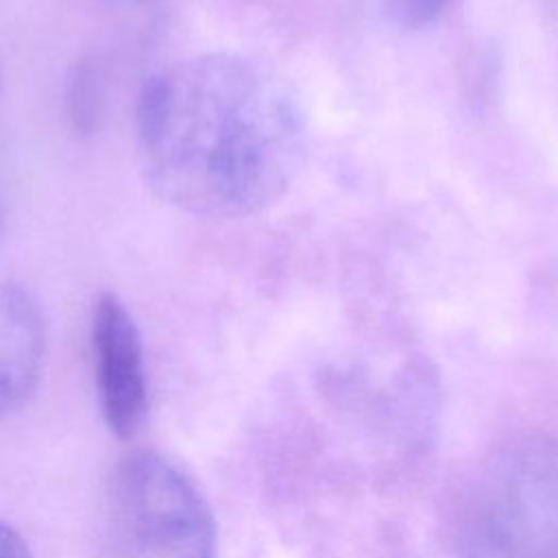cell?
<instances>
[{
  "label": "cell",
  "instance_id": "obj_10",
  "mask_svg": "<svg viewBox=\"0 0 558 558\" xmlns=\"http://www.w3.org/2000/svg\"><path fill=\"white\" fill-rule=\"evenodd\" d=\"M0 227H2V211H0Z\"/></svg>",
  "mask_w": 558,
  "mask_h": 558
},
{
  "label": "cell",
  "instance_id": "obj_1",
  "mask_svg": "<svg viewBox=\"0 0 558 558\" xmlns=\"http://www.w3.org/2000/svg\"><path fill=\"white\" fill-rule=\"evenodd\" d=\"M135 135L148 187L183 214L244 218L275 205L305 157V124L286 83L235 52L183 59L148 76Z\"/></svg>",
  "mask_w": 558,
  "mask_h": 558
},
{
  "label": "cell",
  "instance_id": "obj_7",
  "mask_svg": "<svg viewBox=\"0 0 558 558\" xmlns=\"http://www.w3.org/2000/svg\"><path fill=\"white\" fill-rule=\"evenodd\" d=\"M368 4L384 20L401 28H423L434 24L451 0H368Z\"/></svg>",
  "mask_w": 558,
  "mask_h": 558
},
{
  "label": "cell",
  "instance_id": "obj_8",
  "mask_svg": "<svg viewBox=\"0 0 558 558\" xmlns=\"http://www.w3.org/2000/svg\"><path fill=\"white\" fill-rule=\"evenodd\" d=\"M0 558H35L26 538L7 521L0 519Z\"/></svg>",
  "mask_w": 558,
  "mask_h": 558
},
{
  "label": "cell",
  "instance_id": "obj_9",
  "mask_svg": "<svg viewBox=\"0 0 558 558\" xmlns=\"http://www.w3.org/2000/svg\"><path fill=\"white\" fill-rule=\"evenodd\" d=\"M111 2H118V4H129V7H137V4H146L150 0H111Z\"/></svg>",
  "mask_w": 558,
  "mask_h": 558
},
{
  "label": "cell",
  "instance_id": "obj_6",
  "mask_svg": "<svg viewBox=\"0 0 558 558\" xmlns=\"http://www.w3.org/2000/svg\"><path fill=\"white\" fill-rule=\"evenodd\" d=\"M65 116L70 126L81 133H94L102 122L105 109V83L96 61L83 59L72 65L65 78Z\"/></svg>",
  "mask_w": 558,
  "mask_h": 558
},
{
  "label": "cell",
  "instance_id": "obj_4",
  "mask_svg": "<svg viewBox=\"0 0 558 558\" xmlns=\"http://www.w3.org/2000/svg\"><path fill=\"white\" fill-rule=\"evenodd\" d=\"M89 338L102 421L116 438L126 440L146 421L148 379L140 327L118 294L96 296Z\"/></svg>",
  "mask_w": 558,
  "mask_h": 558
},
{
  "label": "cell",
  "instance_id": "obj_2",
  "mask_svg": "<svg viewBox=\"0 0 558 558\" xmlns=\"http://www.w3.org/2000/svg\"><path fill=\"white\" fill-rule=\"evenodd\" d=\"M456 558H558V434L497 442L453 499Z\"/></svg>",
  "mask_w": 558,
  "mask_h": 558
},
{
  "label": "cell",
  "instance_id": "obj_3",
  "mask_svg": "<svg viewBox=\"0 0 558 558\" xmlns=\"http://www.w3.org/2000/svg\"><path fill=\"white\" fill-rule=\"evenodd\" d=\"M105 558H218L209 501L168 453L135 449L116 464L105 497Z\"/></svg>",
  "mask_w": 558,
  "mask_h": 558
},
{
  "label": "cell",
  "instance_id": "obj_5",
  "mask_svg": "<svg viewBox=\"0 0 558 558\" xmlns=\"http://www.w3.org/2000/svg\"><path fill=\"white\" fill-rule=\"evenodd\" d=\"M46 364V323L22 283L0 281V418L20 414L33 399Z\"/></svg>",
  "mask_w": 558,
  "mask_h": 558
}]
</instances>
